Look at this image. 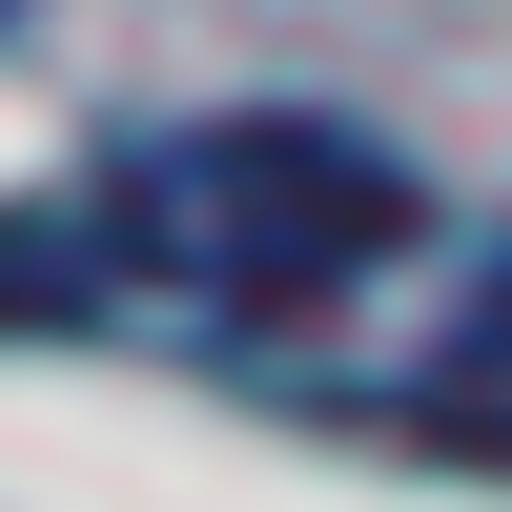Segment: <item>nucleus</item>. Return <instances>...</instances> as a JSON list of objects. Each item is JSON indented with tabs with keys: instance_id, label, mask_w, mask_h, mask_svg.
<instances>
[{
	"instance_id": "f03ea898",
	"label": "nucleus",
	"mask_w": 512,
	"mask_h": 512,
	"mask_svg": "<svg viewBox=\"0 0 512 512\" xmlns=\"http://www.w3.org/2000/svg\"><path fill=\"white\" fill-rule=\"evenodd\" d=\"M410 410H431V431H492V451H512V267L472 287V328L431 349V390H410Z\"/></svg>"
},
{
	"instance_id": "f257e3e1",
	"label": "nucleus",
	"mask_w": 512,
	"mask_h": 512,
	"mask_svg": "<svg viewBox=\"0 0 512 512\" xmlns=\"http://www.w3.org/2000/svg\"><path fill=\"white\" fill-rule=\"evenodd\" d=\"M82 205H103V287H144V308H185V328L349 308V287L431 226V185H410L369 123H308V103L164 123V144H123Z\"/></svg>"
}]
</instances>
